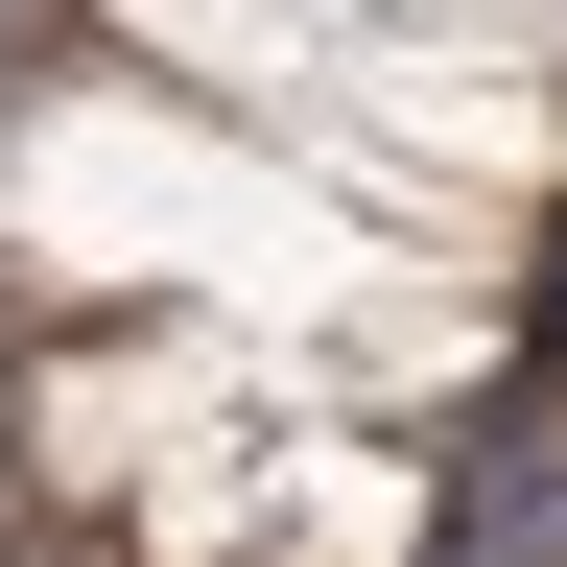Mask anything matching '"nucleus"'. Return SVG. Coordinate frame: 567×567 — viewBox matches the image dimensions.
<instances>
[{
  "mask_svg": "<svg viewBox=\"0 0 567 567\" xmlns=\"http://www.w3.org/2000/svg\"><path fill=\"white\" fill-rule=\"evenodd\" d=\"M260 189H284V142L142 95V71L0 118V260H24L48 308H71V284H213V260L260 237Z\"/></svg>",
  "mask_w": 567,
  "mask_h": 567,
  "instance_id": "obj_1",
  "label": "nucleus"
},
{
  "mask_svg": "<svg viewBox=\"0 0 567 567\" xmlns=\"http://www.w3.org/2000/svg\"><path fill=\"white\" fill-rule=\"evenodd\" d=\"M118 48L213 71V95H308V48H331V24H284V0H118Z\"/></svg>",
  "mask_w": 567,
  "mask_h": 567,
  "instance_id": "obj_4",
  "label": "nucleus"
},
{
  "mask_svg": "<svg viewBox=\"0 0 567 567\" xmlns=\"http://www.w3.org/2000/svg\"><path fill=\"white\" fill-rule=\"evenodd\" d=\"M284 24H379V0H284Z\"/></svg>",
  "mask_w": 567,
  "mask_h": 567,
  "instance_id": "obj_6",
  "label": "nucleus"
},
{
  "mask_svg": "<svg viewBox=\"0 0 567 567\" xmlns=\"http://www.w3.org/2000/svg\"><path fill=\"white\" fill-rule=\"evenodd\" d=\"M402 24H450V48H520V71H544V48H567V0H402Z\"/></svg>",
  "mask_w": 567,
  "mask_h": 567,
  "instance_id": "obj_5",
  "label": "nucleus"
},
{
  "mask_svg": "<svg viewBox=\"0 0 567 567\" xmlns=\"http://www.w3.org/2000/svg\"><path fill=\"white\" fill-rule=\"evenodd\" d=\"M118 544L142 567H260L284 544V450H260V425H166V450L118 473Z\"/></svg>",
  "mask_w": 567,
  "mask_h": 567,
  "instance_id": "obj_3",
  "label": "nucleus"
},
{
  "mask_svg": "<svg viewBox=\"0 0 567 567\" xmlns=\"http://www.w3.org/2000/svg\"><path fill=\"white\" fill-rule=\"evenodd\" d=\"M544 567H567V496H544Z\"/></svg>",
  "mask_w": 567,
  "mask_h": 567,
  "instance_id": "obj_7",
  "label": "nucleus"
},
{
  "mask_svg": "<svg viewBox=\"0 0 567 567\" xmlns=\"http://www.w3.org/2000/svg\"><path fill=\"white\" fill-rule=\"evenodd\" d=\"M308 118L402 142V166H450V189H496V213L567 166V95H544V71H520V48H450V24H402V0L308 48Z\"/></svg>",
  "mask_w": 567,
  "mask_h": 567,
  "instance_id": "obj_2",
  "label": "nucleus"
}]
</instances>
